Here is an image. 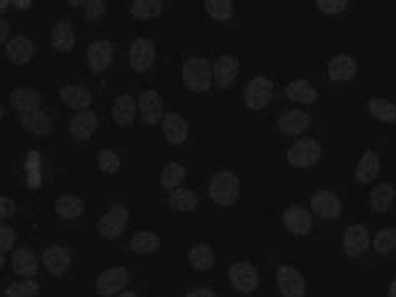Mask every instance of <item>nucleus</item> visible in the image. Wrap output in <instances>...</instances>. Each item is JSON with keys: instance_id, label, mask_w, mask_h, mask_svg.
Instances as JSON below:
<instances>
[{"instance_id": "obj_1", "label": "nucleus", "mask_w": 396, "mask_h": 297, "mask_svg": "<svg viewBox=\"0 0 396 297\" xmlns=\"http://www.w3.org/2000/svg\"><path fill=\"white\" fill-rule=\"evenodd\" d=\"M213 67L204 57H189L182 65V80L192 92H206L213 86Z\"/></svg>"}, {"instance_id": "obj_2", "label": "nucleus", "mask_w": 396, "mask_h": 297, "mask_svg": "<svg viewBox=\"0 0 396 297\" xmlns=\"http://www.w3.org/2000/svg\"><path fill=\"white\" fill-rule=\"evenodd\" d=\"M239 189H241L239 177L233 171H219L211 179L207 192L216 204L228 207L238 201Z\"/></svg>"}, {"instance_id": "obj_3", "label": "nucleus", "mask_w": 396, "mask_h": 297, "mask_svg": "<svg viewBox=\"0 0 396 297\" xmlns=\"http://www.w3.org/2000/svg\"><path fill=\"white\" fill-rule=\"evenodd\" d=\"M286 159L291 167L308 169L318 164L321 159V145L316 139L303 138L291 145L286 152Z\"/></svg>"}, {"instance_id": "obj_4", "label": "nucleus", "mask_w": 396, "mask_h": 297, "mask_svg": "<svg viewBox=\"0 0 396 297\" xmlns=\"http://www.w3.org/2000/svg\"><path fill=\"white\" fill-rule=\"evenodd\" d=\"M129 209L122 204H114L106 214L99 219L97 232L104 239H116L124 232L127 223H129Z\"/></svg>"}, {"instance_id": "obj_5", "label": "nucleus", "mask_w": 396, "mask_h": 297, "mask_svg": "<svg viewBox=\"0 0 396 297\" xmlns=\"http://www.w3.org/2000/svg\"><path fill=\"white\" fill-rule=\"evenodd\" d=\"M273 97V82L264 75H258L244 89L243 99L248 109L251 111H261L268 103L271 102Z\"/></svg>"}, {"instance_id": "obj_6", "label": "nucleus", "mask_w": 396, "mask_h": 297, "mask_svg": "<svg viewBox=\"0 0 396 297\" xmlns=\"http://www.w3.org/2000/svg\"><path fill=\"white\" fill-rule=\"evenodd\" d=\"M276 284L282 297H304L306 281L298 269L281 266L276 271Z\"/></svg>"}, {"instance_id": "obj_7", "label": "nucleus", "mask_w": 396, "mask_h": 297, "mask_svg": "<svg viewBox=\"0 0 396 297\" xmlns=\"http://www.w3.org/2000/svg\"><path fill=\"white\" fill-rule=\"evenodd\" d=\"M228 277L234 289L243 292V294H251L259 284L258 269L249 262L233 264L228 271Z\"/></svg>"}, {"instance_id": "obj_8", "label": "nucleus", "mask_w": 396, "mask_h": 297, "mask_svg": "<svg viewBox=\"0 0 396 297\" xmlns=\"http://www.w3.org/2000/svg\"><path fill=\"white\" fill-rule=\"evenodd\" d=\"M129 284V271L126 267H109L96 279V289L101 296H117Z\"/></svg>"}, {"instance_id": "obj_9", "label": "nucleus", "mask_w": 396, "mask_h": 297, "mask_svg": "<svg viewBox=\"0 0 396 297\" xmlns=\"http://www.w3.org/2000/svg\"><path fill=\"white\" fill-rule=\"evenodd\" d=\"M155 59V45L150 39L138 37L129 47V64L136 72L143 74L150 69Z\"/></svg>"}, {"instance_id": "obj_10", "label": "nucleus", "mask_w": 396, "mask_h": 297, "mask_svg": "<svg viewBox=\"0 0 396 297\" xmlns=\"http://www.w3.org/2000/svg\"><path fill=\"white\" fill-rule=\"evenodd\" d=\"M311 211L324 220H334L341 214V201L331 191H319L311 197Z\"/></svg>"}, {"instance_id": "obj_11", "label": "nucleus", "mask_w": 396, "mask_h": 297, "mask_svg": "<svg viewBox=\"0 0 396 297\" xmlns=\"http://www.w3.org/2000/svg\"><path fill=\"white\" fill-rule=\"evenodd\" d=\"M370 247V234L361 224L348 225L343 234V249L348 257H361Z\"/></svg>"}, {"instance_id": "obj_12", "label": "nucleus", "mask_w": 396, "mask_h": 297, "mask_svg": "<svg viewBox=\"0 0 396 297\" xmlns=\"http://www.w3.org/2000/svg\"><path fill=\"white\" fill-rule=\"evenodd\" d=\"M138 106H139L141 117H143L145 124L155 125L159 121H163L164 102H163V97L159 96L154 89H148V91L141 92Z\"/></svg>"}, {"instance_id": "obj_13", "label": "nucleus", "mask_w": 396, "mask_h": 297, "mask_svg": "<svg viewBox=\"0 0 396 297\" xmlns=\"http://www.w3.org/2000/svg\"><path fill=\"white\" fill-rule=\"evenodd\" d=\"M282 224L287 232L295 235H306L313 228V218L303 206H290L282 212Z\"/></svg>"}, {"instance_id": "obj_14", "label": "nucleus", "mask_w": 396, "mask_h": 297, "mask_svg": "<svg viewBox=\"0 0 396 297\" xmlns=\"http://www.w3.org/2000/svg\"><path fill=\"white\" fill-rule=\"evenodd\" d=\"M114 57V47L109 40H96L87 49V64L94 74H102L109 69Z\"/></svg>"}, {"instance_id": "obj_15", "label": "nucleus", "mask_w": 396, "mask_h": 297, "mask_svg": "<svg viewBox=\"0 0 396 297\" xmlns=\"http://www.w3.org/2000/svg\"><path fill=\"white\" fill-rule=\"evenodd\" d=\"M97 129V116L94 111H79L72 116L69 122V132L74 140L84 142V140L91 139V135Z\"/></svg>"}, {"instance_id": "obj_16", "label": "nucleus", "mask_w": 396, "mask_h": 297, "mask_svg": "<svg viewBox=\"0 0 396 297\" xmlns=\"http://www.w3.org/2000/svg\"><path fill=\"white\" fill-rule=\"evenodd\" d=\"M238 74L239 60L238 57H234V55L224 54L219 55V57L214 60L213 77L221 89H228L229 86H233L234 80L238 79Z\"/></svg>"}, {"instance_id": "obj_17", "label": "nucleus", "mask_w": 396, "mask_h": 297, "mask_svg": "<svg viewBox=\"0 0 396 297\" xmlns=\"http://www.w3.org/2000/svg\"><path fill=\"white\" fill-rule=\"evenodd\" d=\"M42 262L50 276L62 277L70 266V252L64 246H49L42 254Z\"/></svg>"}, {"instance_id": "obj_18", "label": "nucleus", "mask_w": 396, "mask_h": 297, "mask_svg": "<svg viewBox=\"0 0 396 297\" xmlns=\"http://www.w3.org/2000/svg\"><path fill=\"white\" fill-rule=\"evenodd\" d=\"M311 117L308 112L299 109L285 111L277 119V129L285 135H299L308 129Z\"/></svg>"}, {"instance_id": "obj_19", "label": "nucleus", "mask_w": 396, "mask_h": 297, "mask_svg": "<svg viewBox=\"0 0 396 297\" xmlns=\"http://www.w3.org/2000/svg\"><path fill=\"white\" fill-rule=\"evenodd\" d=\"M161 125L169 144L181 145L186 142L189 127H187V122L181 114H177V112H167V114L163 117Z\"/></svg>"}, {"instance_id": "obj_20", "label": "nucleus", "mask_w": 396, "mask_h": 297, "mask_svg": "<svg viewBox=\"0 0 396 297\" xmlns=\"http://www.w3.org/2000/svg\"><path fill=\"white\" fill-rule=\"evenodd\" d=\"M60 101L64 102L65 107L72 111H86L92 102V94L86 87L77 86V84H69L59 91Z\"/></svg>"}, {"instance_id": "obj_21", "label": "nucleus", "mask_w": 396, "mask_h": 297, "mask_svg": "<svg viewBox=\"0 0 396 297\" xmlns=\"http://www.w3.org/2000/svg\"><path fill=\"white\" fill-rule=\"evenodd\" d=\"M358 72L356 60L348 54H339L328 64V75L334 82H346L351 80Z\"/></svg>"}, {"instance_id": "obj_22", "label": "nucleus", "mask_w": 396, "mask_h": 297, "mask_svg": "<svg viewBox=\"0 0 396 297\" xmlns=\"http://www.w3.org/2000/svg\"><path fill=\"white\" fill-rule=\"evenodd\" d=\"M34 42L22 35L13 37L6 45V55L13 65H23L29 62L32 55H34Z\"/></svg>"}, {"instance_id": "obj_23", "label": "nucleus", "mask_w": 396, "mask_h": 297, "mask_svg": "<svg viewBox=\"0 0 396 297\" xmlns=\"http://www.w3.org/2000/svg\"><path fill=\"white\" fill-rule=\"evenodd\" d=\"M136 111H138V103L131 94H121L114 99L112 103V119L117 125L127 127L134 122Z\"/></svg>"}, {"instance_id": "obj_24", "label": "nucleus", "mask_w": 396, "mask_h": 297, "mask_svg": "<svg viewBox=\"0 0 396 297\" xmlns=\"http://www.w3.org/2000/svg\"><path fill=\"white\" fill-rule=\"evenodd\" d=\"M9 101H11V106L21 114H26V112L37 111L40 107V94L35 92L34 89L29 87H17L13 89L9 96Z\"/></svg>"}, {"instance_id": "obj_25", "label": "nucleus", "mask_w": 396, "mask_h": 297, "mask_svg": "<svg viewBox=\"0 0 396 297\" xmlns=\"http://www.w3.org/2000/svg\"><path fill=\"white\" fill-rule=\"evenodd\" d=\"M12 269L17 276L31 279L39 272V264L29 247H18L12 254Z\"/></svg>"}, {"instance_id": "obj_26", "label": "nucleus", "mask_w": 396, "mask_h": 297, "mask_svg": "<svg viewBox=\"0 0 396 297\" xmlns=\"http://www.w3.org/2000/svg\"><path fill=\"white\" fill-rule=\"evenodd\" d=\"M21 124L23 129L34 135H49L54 130L50 117L39 109L21 114Z\"/></svg>"}, {"instance_id": "obj_27", "label": "nucleus", "mask_w": 396, "mask_h": 297, "mask_svg": "<svg viewBox=\"0 0 396 297\" xmlns=\"http://www.w3.org/2000/svg\"><path fill=\"white\" fill-rule=\"evenodd\" d=\"M285 96L290 99V101L304 103V106H309V103H314L318 101V92H316V89L304 79L291 80L285 87Z\"/></svg>"}, {"instance_id": "obj_28", "label": "nucleus", "mask_w": 396, "mask_h": 297, "mask_svg": "<svg viewBox=\"0 0 396 297\" xmlns=\"http://www.w3.org/2000/svg\"><path fill=\"white\" fill-rule=\"evenodd\" d=\"M380 174V157L375 150H366L358 160L355 177L360 184L373 182Z\"/></svg>"}, {"instance_id": "obj_29", "label": "nucleus", "mask_w": 396, "mask_h": 297, "mask_svg": "<svg viewBox=\"0 0 396 297\" xmlns=\"http://www.w3.org/2000/svg\"><path fill=\"white\" fill-rule=\"evenodd\" d=\"M396 197V189L393 184L381 182L375 186L370 192V204L375 212H386L393 206Z\"/></svg>"}, {"instance_id": "obj_30", "label": "nucleus", "mask_w": 396, "mask_h": 297, "mask_svg": "<svg viewBox=\"0 0 396 297\" xmlns=\"http://www.w3.org/2000/svg\"><path fill=\"white\" fill-rule=\"evenodd\" d=\"M50 42L55 50L69 52L75 44V32L74 27L67 21H59L52 27Z\"/></svg>"}, {"instance_id": "obj_31", "label": "nucleus", "mask_w": 396, "mask_h": 297, "mask_svg": "<svg viewBox=\"0 0 396 297\" xmlns=\"http://www.w3.org/2000/svg\"><path fill=\"white\" fill-rule=\"evenodd\" d=\"M84 212V201L79 196L62 194L55 201V214L60 219L72 220L81 218Z\"/></svg>"}, {"instance_id": "obj_32", "label": "nucleus", "mask_w": 396, "mask_h": 297, "mask_svg": "<svg viewBox=\"0 0 396 297\" xmlns=\"http://www.w3.org/2000/svg\"><path fill=\"white\" fill-rule=\"evenodd\" d=\"M197 202H199V197H197L196 192L186 187L174 189L167 197V204L171 206L174 211H179V212L194 211Z\"/></svg>"}, {"instance_id": "obj_33", "label": "nucleus", "mask_w": 396, "mask_h": 297, "mask_svg": "<svg viewBox=\"0 0 396 297\" xmlns=\"http://www.w3.org/2000/svg\"><path fill=\"white\" fill-rule=\"evenodd\" d=\"M368 111L376 121L383 124H396V106L388 99L373 97L368 102Z\"/></svg>"}, {"instance_id": "obj_34", "label": "nucleus", "mask_w": 396, "mask_h": 297, "mask_svg": "<svg viewBox=\"0 0 396 297\" xmlns=\"http://www.w3.org/2000/svg\"><path fill=\"white\" fill-rule=\"evenodd\" d=\"M129 246L136 254H153L161 247V237L150 230H139L131 237Z\"/></svg>"}, {"instance_id": "obj_35", "label": "nucleus", "mask_w": 396, "mask_h": 297, "mask_svg": "<svg viewBox=\"0 0 396 297\" xmlns=\"http://www.w3.org/2000/svg\"><path fill=\"white\" fill-rule=\"evenodd\" d=\"M187 261L196 271H209L214 266V252L207 244H196L189 249Z\"/></svg>"}, {"instance_id": "obj_36", "label": "nucleus", "mask_w": 396, "mask_h": 297, "mask_svg": "<svg viewBox=\"0 0 396 297\" xmlns=\"http://www.w3.org/2000/svg\"><path fill=\"white\" fill-rule=\"evenodd\" d=\"M163 2L161 0H134L131 6L132 17L139 21H150L161 16Z\"/></svg>"}, {"instance_id": "obj_37", "label": "nucleus", "mask_w": 396, "mask_h": 297, "mask_svg": "<svg viewBox=\"0 0 396 297\" xmlns=\"http://www.w3.org/2000/svg\"><path fill=\"white\" fill-rule=\"evenodd\" d=\"M184 179H186V167L179 162H169L163 169L161 174V186L167 191H174L181 186Z\"/></svg>"}, {"instance_id": "obj_38", "label": "nucleus", "mask_w": 396, "mask_h": 297, "mask_svg": "<svg viewBox=\"0 0 396 297\" xmlns=\"http://www.w3.org/2000/svg\"><path fill=\"white\" fill-rule=\"evenodd\" d=\"M373 249L380 256L393 252L396 249V228H385L378 230L373 239Z\"/></svg>"}, {"instance_id": "obj_39", "label": "nucleus", "mask_w": 396, "mask_h": 297, "mask_svg": "<svg viewBox=\"0 0 396 297\" xmlns=\"http://www.w3.org/2000/svg\"><path fill=\"white\" fill-rule=\"evenodd\" d=\"M206 12L216 22H228L233 17L234 7L231 0H206L204 2Z\"/></svg>"}, {"instance_id": "obj_40", "label": "nucleus", "mask_w": 396, "mask_h": 297, "mask_svg": "<svg viewBox=\"0 0 396 297\" xmlns=\"http://www.w3.org/2000/svg\"><path fill=\"white\" fill-rule=\"evenodd\" d=\"M27 172V186L32 191L40 187V155L37 150H31L29 155L26 159V166H23Z\"/></svg>"}, {"instance_id": "obj_41", "label": "nucleus", "mask_w": 396, "mask_h": 297, "mask_svg": "<svg viewBox=\"0 0 396 297\" xmlns=\"http://www.w3.org/2000/svg\"><path fill=\"white\" fill-rule=\"evenodd\" d=\"M40 287L35 281L26 279V281H17L9 284L6 289L7 297H35L39 294Z\"/></svg>"}, {"instance_id": "obj_42", "label": "nucleus", "mask_w": 396, "mask_h": 297, "mask_svg": "<svg viewBox=\"0 0 396 297\" xmlns=\"http://www.w3.org/2000/svg\"><path fill=\"white\" fill-rule=\"evenodd\" d=\"M97 166L104 174H114L121 167V157L111 149H102L97 154Z\"/></svg>"}, {"instance_id": "obj_43", "label": "nucleus", "mask_w": 396, "mask_h": 297, "mask_svg": "<svg viewBox=\"0 0 396 297\" xmlns=\"http://www.w3.org/2000/svg\"><path fill=\"white\" fill-rule=\"evenodd\" d=\"M316 6L326 16L343 13L348 7V0H316Z\"/></svg>"}, {"instance_id": "obj_44", "label": "nucleus", "mask_w": 396, "mask_h": 297, "mask_svg": "<svg viewBox=\"0 0 396 297\" xmlns=\"http://www.w3.org/2000/svg\"><path fill=\"white\" fill-rule=\"evenodd\" d=\"M107 11V2L106 0H91L86 4V21L94 22L99 21L104 13Z\"/></svg>"}, {"instance_id": "obj_45", "label": "nucleus", "mask_w": 396, "mask_h": 297, "mask_svg": "<svg viewBox=\"0 0 396 297\" xmlns=\"http://www.w3.org/2000/svg\"><path fill=\"white\" fill-rule=\"evenodd\" d=\"M16 239H17L16 230L12 228H7V225H2V228H0V251H2V254L11 251L13 244H16Z\"/></svg>"}, {"instance_id": "obj_46", "label": "nucleus", "mask_w": 396, "mask_h": 297, "mask_svg": "<svg viewBox=\"0 0 396 297\" xmlns=\"http://www.w3.org/2000/svg\"><path fill=\"white\" fill-rule=\"evenodd\" d=\"M13 212H16V202L9 199L7 196L0 197V219L6 220L9 218H12Z\"/></svg>"}, {"instance_id": "obj_47", "label": "nucleus", "mask_w": 396, "mask_h": 297, "mask_svg": "<svg viewBox=\"0 0 396 297\" xmlns=\"http://www.w3.org/2000/svg\"><path fill=\"white\" fill-rule=\"evenodd\" d=\"M9 34H11V23H9L7 18L2 17V21H0V42L2 44H9Z\"/></svg>"}, {"instance_id": "obj_48", "label": "nucleus", "mask_w": 396, "mask_h": 297, "mask_svg": "<svg viewBox=\"0 0 396 297\" xmlns=\"http://www.w3.org/2000/svg\"><path fill=\"white\" fill-rule=\"evenodd\" d=\"M186 297H218L213 291L206 289V287H197V289H192L186 294Z\"/></svg>"}, {"instance_id": "obj_49", "label": "nucleus", "mask_w": 396, "mask_h": 297, "mask_svg": "<svg viewBox=\"0 0 396 297\" xmlns=\"http://www.w3.org/2000/svg\"><path fill=\"white\" fill-rule=\"evenodd\" d=\"M13 6H16L18 11H27V9L32 7V2H31V0H16V2H13Z\"/></svg>"}, {"instance_id": "obj_50", "label": "nucleus", "mask_w": 396, "mask_h": 297, "mask_svg": "<svg viewBox=\"0 0 396 297\" xmlns=\"http://www.w3.org/2000/svg\"><path fill=\"white\" fill-rule=\"evenodd\" d=\"M388 297H396V277L391 281L390 289H388Z\"/></svg>"}, {"instance_id": "obj_51", "label": "nucleus", "mask_w": 396, "mask_h": 297, "mask_svg": "<svg viewBox=\"0 0 396 297\" xmlns=\"http://www.w3.org/2000/svg\"><path fill=\"white\" fill-rule=\"evenodd\" d=\"M116 297H138V294L132 291H124V292H119Z\"/></svg>"}, {"instance_id": "obj_52", "label": "nucleus", "mask_w": 396, "mask_h": 297, "mask_svg": "<svg viewBox=\"0 0 396 297\" xmlns=\"http://www.w3.org/2000/svg\"><path fill=\"white\" fill-rule=\"evenodd\" d=\"M11 4H13V2H9V0H2V2H0V12H6L7 11V7L11 6Z\"/></svg>"}, {"instance_id": "obj_53", "label": "nucleus", "mask_w": 396, "mask_h": 297, "mask_svg": "<svg viewBox=\"0 0 396 297\" xmlns=\"http://www.w3.org/2000/svg\"><path fill=\"white\" fill-rule=\"evenodd\" d=\"M69 6L70 7H77V6H82V4H87V2H81V0H77V2H74V0H69Z\"/></svg>"}]
</instances>
